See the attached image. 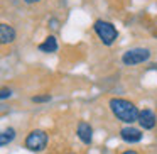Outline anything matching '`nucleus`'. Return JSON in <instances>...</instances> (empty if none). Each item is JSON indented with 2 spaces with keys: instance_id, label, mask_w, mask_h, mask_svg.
<instances>
[{
  "instance_id": "obj_15",
  "label": "nucleus",
  "mask_w": 157,
  "mask_h": 154,
  "mask_svg": "<svg viewBox=\"0 0 157 154\" xmlns=\"http://www.w3.org/2000/svg\"><path fill=\"white\" fill-rule=\"evenodd\" d=\"M122 154H139V152H137L135 149H127V151H123Z\"/></svg>"
},
{
  "instance_id": "obj_16",
  "label": "nucleus",
  "mask_w": 157,
  "mask_h": 154,
  "mask_svg": "<svg viewBox=\"0 0 157 154\" xmlns=\"http://www.w3.org/2000/svg\"><path fill=\"white\" fill-rule=\"evenodd\" d=\"M149 69H157V63H154V65H150Z\"/></svg>"
},
{
  "instance_id": "obj_9",
  "label": "nucleus",
  "mask_w": 157,
  "mask_h": 154,
  "mask_svg": "<svg viewBox=\"0 0 157 154\" xmlns=\"http://www.w3.org/2000/svg\"><path fill=\"white\" fill-rule=\"evenodd\" d=\"M37 49L41 53H48V54H51V53H56L59 49V44H58V39H56V36H48V38L44 39V41L41 42V44L37 46Z\"/></svg>"
},
{
  "instance_id": "obj_6",
  "label": "nucleus",
  "mask_w": 157,
  "mask_h": 154,
  "mask_svg": "<svg viewBox=\"0 0 157 154\" xmlns=\"http://www.w3.org/2000/svg\"><path fill=\"white\" fill-rule=\"evenodd\" d=\"M139 125L144 130H152L157 125V115L150 109H142L139 113Z\"/></svg>"
},
{
  "instance_id": "obj_10",
  "label": "nucleus",
  "mask_w": 157,
  "mask_h": 154,
  "mask_svg": "<svg viewBox=\"0 0 157 154\" xmlns=\"http://www.w3.org/2000/svg\"><path fill=\"white\" fill-rule=\"evenodd\" d=\"M15 136H17V132H15L14 127H7V129H4V130H2V134H0V146L7 147L9 144L14 142Z\"/></svg>"
},
{
  "instance_id": "obj_12",
  "label": "nucleus",
  "mask_w": 157,
  "mask_h": 154,
  "mask_svg": "<svg viewBox=\"0 0 157 154\" xmlns=\"http://www.w3.org/2000/svg\"><path fill=\"white\" fill-rule=\"evenodd\" d=\"M12 97V90L7 88V86H4V88L0 90V100H7Z\"/></svg>"
},
{
  "instance_id": "obj_4",
  "label": "nucleus",
  "mask_w": 157,
  "mask_h": 154,
  "mask_svg": "<svg viewBox=\"0 0 157 154\" xmlns=\"http://www.w3.org/2000/svg\"><path fill=\"white\" fill-rule=\"evenodd\" d=\"M152 56L149 48H132L127 49L122 54V63L125 66H137L142 65V63H147Z\"/></svg>"
},
{
  "instance_id": "obj_7",
  "label": "nucleus",
  "mask_w": 157,
  "mask_h": 154,
  "mask_svg": "<svg viewBox=\"0 0 157 154\" xmlns=\"http://www.w3.org/2000/svg\"><path fill=\"white\" fill-rule=\"evenodd\" d=\"M76 134H78L79 140L86 146H90L93 142V127L86 120H79L78 127H76Z\"/></svg>"
},
{
  "instance_id": "obj_2",
  "label": "nucleus",
  "mask_w": 157,
  "mask_h": 154,
  "mask_svg": "<svg viewBox=\"0 0 157 154\" xmlns=\"http://www.w3.org/2000/svg\"><path fill=\"white\" fill-rule=\"evenodd\" d=\"M93 31L98 36V39L103 42L105 46H112L113 42L118 38V31L117 27L108 21H103V19H98V21L93 22Z\"/></svg>"
},
{
  "instance_id": "obj_14",
  "label": "nucleus",
  "mask_w": 157,
  "mask_h": 154,
  "mask_svg": "<svg viewBox=\"0 0 157 154\" xmlns=\"http://www.w3.org/2000/svg\"><path fill=\"white\" fill-rule=\"evenodd\" d=\"M24 2H25L27 5H34V4H39L41 0H24Z\"/></svg>"
},
{
  "instance_id": "obj_5",
  "label": "nucleus",
  "mask_w": 157,
  "mask_h": 154,
  "mask_svg": "<svg viewBox=\"0 0 157 154\" xmlns=\"http://www.w3.org/2000/svg\"><path fill=\"white\" fill-rule=\"evenodd\" d=\"M120 139L127 144H137L144 139V134L140 129H137L133 125H125L120 129Z\"/></svg>"
},
{
  "instance_id": "obj_11",
  "label": "nucleus",
  "mask_w": 157,
  "mask_h": 154,
  "mask_svg": "<svg viewBox=\"0 0 157 154\" xmlns=\"http://www.w3.org/2000/svg\"><path fill=\"white\" fill-rule=\"evenodd\" d=\"M51 100H52V97L49 95V93H44V95H36V97H32L31 102H34V103H48V102H51Z\"/></svg>"
},
{
  "instance_id": "obj_13",
  "label": "nucleus",
  "mask_w": 157,
  "mask_h": 154,
  "mask_svg": "<svg viewBox=\"0 0 157 154\" xmlns=\"http://www.w3.org/2000/svg\"><path fill=\"white\" fill-rule=\"evenodd\" d=\"M58 26H59L58 19H51V21H49V27H51V29H58Z\"/></svg>"
},
{
  "instance_id": "obj_8",
  "label": "nucleus",
  "mask_w": 157,
  "mask_h": 154,
  "mask_svg": "<svg viewBox=\"0 0 157 154\" xmlns=\"http://www.w3.org/2000/svg\"><path fill=\"white\" fill-rule=\"evenodd\" d=\"M15 38H17L15 29L12 27L10 24L2 22V24H0V42H2V44H10V42L15 41Z\"/></svg>"
},
{
  "instance_id": "obj_1",
  "label": "nucleus",
  "mask_w": 157,
  "mask_h": 154,
  "mask_svg": "<svg viewBox=\"0 0 157 154\" xmlns=\"http://www.w3.org/2000/svg\"><path fill=\"white\" fill-rule=\"evenodd\" d=\"M108 107L112 110L113 117L123 122L125 125H132V124L139 122V113L140 110L135 107V103L130 102L122 97H113L108 100Z\"/></svg>"
},
{
  "instance_id": "obj_3",
  "label": "nucleus",
  "mask_w": 157,
  "mask_h": 154,
  "mask_svg": "<svg viewBox=\"0 0 157 154\" xmlns=\"http://www.w3.org/2000/svg\"><path fill=\"white\" fill-rule=\"evenodd\" d=\"M48 142H49L48 132L41 129H34L27 134V137L24 140V146H25V149L32 151V152H42L48 147Z\"/></svg>"
},
{
  "instance_id": "obj_17",
  "label": "nucleus",
  "mask_w": 157,
  "mask_h": 154,
  "mask_svg": "<svg viewBox=\"0 0 157 154\" xmlns=\"http://www.w3.org/2000/svg\"><path fill=\"white\" fill-rule=\"evenodd\" d=\"M68 154H75V152H68Z\"/></svg>"
}]
</instances>
